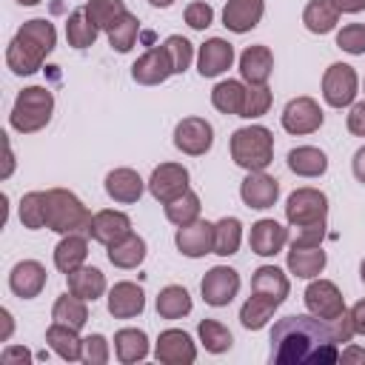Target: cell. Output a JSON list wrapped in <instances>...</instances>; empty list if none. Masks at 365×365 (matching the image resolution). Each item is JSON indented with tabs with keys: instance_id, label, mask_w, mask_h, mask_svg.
<instances>
[{
	"instance_id": "cell-1",
	"label": "cell",
	"mask_w": 365,
	"mask_h": 365,
	"mask_svg": "<svg viewBox=\"0 0 365 365\" xmlns=\"http://www.w3.org/2000/svg\"><path fill=\"white\" fill-rule=\"evenodd\" d=\"M354 325L348 311L336 319L291 314L271 328V365H328L339 362V345L351 342Z\"/></svg>"
},
{
	"instance_id": "cell-2",
	"label": "cell",
	"mask_w": 365,
	"mask_h": 365,
	"mask_svg": "<svg viewBox=\"0 0 365 365\" xmlns=\"http://www.w3.org/2000/svg\"><path fill=\"white\" fill-rule=\"evenodd\" d=\"M91 211L83 200L68 188H48L46 191V228L54 234H88Z\"/></svg>"
},
{
	"instance_id": "cell-3",
	"label": "cell",
	"mask_w": 365,
	"mask_h": 365,
	"mask_svg": "<svg viewBox=\"0 0 365 365\" xmlns=\"http://www.w3.org/2000/svg\"><path fill=\"white\" fill-rule=\"evenodd\" d=\"M54 114V94L46 86H26L11 106L9 125L17 134H37L51 123Z\"/></svg>"
},
{
	"instance_id": "cell-4",
	"label": "cell",
	"mask_w": 365,
	"mask_h": 365,
	"mask_svg": "<svg viewBox=\"0 0 365 365\" xmlns=\"http://www.w3.org/2000/svg\"><path fill=\"white\" fill-rule=\"evenodd\" d=\"M231 160L242 171H265L274 163V134L265 125H242L228 140Z\"/></svg>"
},
{
	"instance_id": "cell-5",
	"label": "cell",
	"mask_w": 365,
	"mask_h": 365,
	"mask_svg": "<svg viewBox=\"0 0 365 365\" xmlns=\"http://www.w3.org/2000/svg\"><path fill=\"white\" fill-rule=\"evenodd\" d=\"M285 220L294 228L314 225V222H328V197L319 188H297L285 200Z\"/></svg>"
},
{
	"instance_id": "cell-6",
	"label": "cell",
	"mask_w": 365,
	"mask_h": 365,
	"mask_svg": "<svg viewBox=\"0 0 365 365\" xmlns=\"http://www.w3.org/2000/svg\"><path fill=\"white\" fill-rule=\"evenodd\" d=\"M359 94V77L348 63H331L322 74V100L331 108H351Z\"/></svg>"
},
{
	"instance_id": "cell-7",
	"label": "cell",
	"mask_w": 365,
	"mask_h": 365,
	"mask_svg": "<svg viewBox=\"0 0 365 365\" xmlns=\"http://www.w3.org/2000/svg\"><path fill=\"white\" fill-rule=\"evenodd\" d=\"M279 120H282V128H285L288 134L305 137V134H314V131L322 128L325 114H322V108H319V103H317L314 97L302 94V97H294V100L285 103Z\"/></svg>"
},
{
	"instance_id": "cell-8",
	"label": "cell",
	"mask_w": 365,
	"mask_h": 365,
	"mask_svg": "<svg viewBox=\"0 0 365 365\" xmlns=\"http://www.w3.org/2000/svg\"><path fill=\"white\" fill-rule=\"evenodd\" d=\"M302 299H305L308 314H314V317H319V319H336V317H342V314L348 311V308H345V297H342V291L336 288V282L322 279V277H314V279L308 282Z\"/></svg>"
},
{
	"instance_id": "cell-9",
	"label": "cell",
	"mask_w": 365,
	"mask_h": 365,
	"mask_svg": "<svg viewBox=\"0 0 365 365\" xmlns=\"http://www.w3.org/2000/svg\"><path fill=\"white\" fill-rule=\"evenodd\" d=\"M214 145V125L205 117H182L174 125V148L188 157H202Z\"/></svg>"
},
{
	"instance_id": "cell-10",
	"label": "cell",
	"mask_w": 365,
	"mask_h": 365,
	"mask_svg": "<svg viewBox=\"0 0 365 365\" xmlns=\"http://www.w3.org/2000/svg\"><path fill=\"white\" fill-rule=\"evenodd\" d=\"M200 294H202L205 305L225 308L240 294V274L231 265H214L205 271V277L200 282Z\"/></svg>"
},
{
	"instance_id": "cell-11",
	"label": "cell",
	"mask_w": 365,
	"mask_h": 365,
	"mask_svg": "<svg viewBox=\"0 0 365 365\" xmlns=\"http://www.w3.org/2000/svg\"><path fill=\"white\" fill-rule=\"evenodd\" d=\"M188 180L191 177H188V168L182 163H160L148 177V194L160 205H165L174 197H180L182 191H188Z\"/></svg>"
},
{
	"instance_id": "cell-12",
	"label": "cell",
	"mask_w": 365,
	"mask_h": 365,
	"mask_svg": "<svg viewBox=\"0 0 365 365\" xmlns=\"http://www.w3.org/2000/svg\"><path fill=\"white\" fill-rule=\"evenodd\" d=\"M154 356L163 365H191L197 359V345L188 331L165 328L154 342Z\"/></svg>"
},
{
	"instance_id": "cell-13",
	"label": "cell",
	"mask_w": 365,
	"mask_h": 365,
	"mask_svg": "<svg viewBox=\"0 0 365 365\" xmlns=\"http://www.w3.org/2000/svg\"><path fill=\"white\" fill-rule=\"evenodd\" d=\"M240 200L254 211L274 208L279 200V180L265 171H245V180L240 182Z\"/></svg>"
},
{
	"instance_id": "cell-14",
	"label": "cell",
	"mask_w": 365,
	"mask_h": 365,
	"mask_svg": "<svg viewBox=\"0 0 365 365\" xmlns=\"http://www.w3.org/2000/svg\"><path fill=\"white\" fill-rule=\"evenodd\" d=\"M174 245L188 259H200L205 254H214V222L194 220L188 225H180L174 234Z\"/></svg>"
},
{
	"instance_id": "cell-15",
	"label": "cell",
	"mask_w": 365,
	"mask_h": 365,
	"mask_svg": "<svg viewBox=\"0 0 365 365\" xmlns=\"http://www.w3.org/2000/svg\"><path fill=\"white\" fill-rule=\"evenodd\" d=\"M171 74H174V66H171V57L163 46H154V48L143 51L131 66V77L140 86H160Z\"/></svg>"
},
{
	"instance_id": "cell-16",
	"label": "cell",
	"mask_w": 365,
	"mask_h": 365,
	"mask_svg": "<svg viewBox=\"0 0 365 365\" xmlns=\"http://www.w3.org/2000/svg\"><path fill=\"white\" fill-rule=\"evenodd\" d=\"M48 282V274H46V265L37 262V259H20L11 271H9V288L14 297L20 299H34L43 294Z\"/></svg>"
},
{
	"instance_id": "cell-17",
	"label": "cell",
	"mask_w": 365,
	"mask_h": 365,
	"mask_svg": "<svg viewBox=\"0 0 365 365\" xmlns=\"http://www.w3.org/2000/svg\"><path fill=\"white\" fill-rule=\"evenodd\" d=\"M106 305H108V314L114 319H134L145 311V291L137 282H128V279L114 282L108 288Z\"/></svg>"
},
{
	"instance_id": "cell-18",
	"label": "cell",
	"mask_w": 365,
	"mask_h": 365,
	"mask_svg": "<svg viewBox=\"0 0 365 365\" xmlns=\"http://www.w3.org/2000/svg\"><path fill=\"white\" fill-rule=\"evenodd\" d=\"M248 245L257 257H277L285 245H288V228L277 220H257L248 231Z\"/></svg>"
},
{
	"instance_id": "cell-19",
	"label": "cell",
	"mask_w": 365,
	"mask_h": 365,
	"mask_svg": "<svg viewBox=\"0 0 365 365\" xmlns=\"http://www.w3.org/2000/svg\"><path fill=\"white\" fill-rule=\"evenodd\" d=\"M234 66V46L222 37H208L197 51L200 77H220Z\"/></svg>"
},
{
	"instance_id": "cell-20",
	"label": "cell",
	"mask_w": 365,
	"mask_h": 365,
	"mask_svg": "<svg viewBox=\"0 0 365 365\" xmlns=\"http://www.w3.org/2000/svg\"><path fill=\"white\" fill-rule=\"evenodd\" d=\"M125 234H131V217L125 211H117V208H103L91 217V228H88V237L100 245H111L117 240H123Z\"/></svg>"
},
{
	"instance_id": "cell-21",
	"label": "cell",
	"mask_w": 365,
	"mask_h": 365,
	"mask_svg": "<svg viewBox=\"0 0 365 365\" xmlns=\"http://www.w3.org/2000/svg\"><path fill=\"white\" fill-rule=\"evenodd\" d=\"M274 74V54L268 46L257 43V46H248L242 48L240 54V77L242 83L248 86H265Z\"/></svg>"
},
{
	"instance_id": "cell-22",
	"label": "cell",
	"mask_w": 365,
	"mask_h": 365,
	"mask_svg": "<svg viewBox=\"0 0 365 365\" xmlns=\"http://www.w3.org/2000/svg\"><path fill=\"white\" fill-rule=\"evenodd\" d=\"M106 194L114 200V202H120V205H131V202H137L140 197H143V191L148 188V182H143V177L134 171V168H111L108 174H106Z\"/></svg>"
},
{
	"instance_id": "cell-23",
	"label": "cell",
	"mask_w": 365,
	"mask_h": 365,
	"mask_svg": "<svg viewBox=\"0 0 365 365\" xmlns=\"http://www.w3.org/2000/svg\"><path fill=\"white\" fill-rule=\"evenodd\" d=\"M265 14V0H228L222 9V26L234 34H245L259 26Z\"/></svg>"
},
{
	"instance_id": "cell-24",
	"label": "cell",
	"mask_w": 365,
	"mask_h": 365,
	"mask_svg": "<svg viewBox=\"0 0 365 365\" xmlns=\"http://www.w3.org/2000/svg\"><path fill=\"white\" fill-rule=\"evenodd\" d=\"M251 294H259V297H268L274 299L277 305H282L291 294V282H288V274L277 265H259L254 274H251Z\"/></svg>"
},
{
	"instance_id": "cell-25",
	"label": "cell",
	"mask_w": 365,
	"mask_h": 365,
	"mask_svg": "<svg viewBox=\"0 0 365 365\" xmlns=\"http://www.w3.org/2000/svg\"><path fill=\"white\" fill-rule=\"evenodd\" d=\"M325 262H328V257H325L322 245H291L288 259H285L288 271H291L294 277H299V279H314V277H319V274L325 271Z\"/></svg>"
},
{
	"instance_id": "cell-26",
	"label": "cell",
	"mask_w": 365,
	"mask_h": 365,
	"mask_svg": "<svg viewBox=\"0 0 365 365\" xmlns=\"http://www.w3.org/2000/svg\"><path fill=\"white\" fill-rule=\"evenodd\" d=\"M43 60H46V54H43L40 48H34L29 40L17 37V34H14L11 43L6 46V66H9L11 74H17V77H29V74L40 71Z\"/></svg>"
},
{
	"instance_id": "cell-27",
	"label": "cell",
	"mask_w": 365,
	"mask_h": 365,
	"mask_svg": "<svg viewBox=\"0 0 365 365\" xmlns=\"http://www.w3.org/2000/svg\"><path fill=\"white\" fill-rule=\"evenodd\" d=\"M66 285H68L71 294H77L86 302L100 299L106 294V288H108L106 285V274L100 268H94V265H80L71 274H66Z\"/></svg>"
},
{
	"instance_id": "cell-28",
	"label": "cell",
	"mask_w": 365,
	"mask_h": 365,
	"mask_svg": "<svg viewBox=\"0 0 365 365\" xmlns=\"http://www.w3.org/2000/svg\"><path fill=\"white\" fill-rule=\"evenodd\" d=\"M145 251H148V248H145V240L131 231V234H125L123 240L111 242L108 251H106V257H108V262H111L114 268L131 271V268H140V265H143Z\"/></svg>"
},
{
	"instance_id": "cell-29",
	"label": "cell",
	"mask_w": 365,
	"mask_h": 365,
	"mask_svg": "<svg viewBox=\"0 0 365 365\" xmlns=\"http://www.w3.org/2000/svg\"><path fill=\"white\" fill-rule=\"evenodd\" d=\"M86 257H88L86 234H63V240L54 245V268L60 274H71L74 268L86 265Z\"/></svg>"
},
{
	"instance_id": "cell-30",
	"label": "cell",
	"mask_w": 365,
	"mask_h": 365,
	"mask_svg": "<svg viewBox=\"0 0 365 365\" xmlns=\"http://www.w3.org/2000/svg\"><path fill=\"white\" fill-rule=\"evenodd\" d=\"M46 342H48V348H51L60 359H66V362L83 359V336H80V331H74V328H68V325L51 322V325L46 328Z\"/></svg>"
},
{
	"instance_id": "cell-31",
	"label": "cell",
	"mask_w": 365,
	"mask_h": 365,
	"mask_svg": "<svg viewBox=\"0 0 365 365\" xmlns=\"http://www.w3.org/2000/svg\"><path fill=\"white\" fill-rule=\"evenodd\" d=\"M288 168L297 174V177H322L328 171V157L322 148L317 145H297L288 151Z\"/></svg>"
},
{
	"instance_id": "cell-32",
	"label": "cell",
	"mask_w": 365,
	"mask_h": 365,
	"mask_svg": "<svg viewBox=\"0 0 365 365\" xmlns=\"http://www.w3.org/2000/svg\"><path fill=\"white\" fill-rule=\"evenodd\" d=\"M114 354L123 365L143 362L148 356V334L143 328H120L114 334Z\"/></svg>"
},
{
	"instance_id": "cell-33",
	"label": "cell",
	"mask_w": 365,
	"mask_h": 365,
	"mask_svg": "<svg viewBox=\"0 0 365 365\" xmlns=\"http://www.w3.org/2000/svg\"><path fill=\"white\" fill-rule=\"evenodd\" d=\"M51 322H60V325H68L74 331H83L86 322H88V305H86V299H80L71 291L60 294L54 299V305H51Z\"/></svg>"
},
{
	"instance_id": "cell-34",
	"label": "cell",
	"mask_w": 365,
	"mask_h": 365,
	"mask_svg": "<svg viewBox=\"0 0 365 365\" xmlns=\"http://www.w3.org/2000/svg\"><path fill=\"white\" fill-rule=\"evenodd\" d=\"M339 23V9L331 0H308L302 9V26L311 34H328Z\"/></svg>"
},
{
	"instance_id": "cell-35",
	"label": "cell",
	"mask_w": 365,
	"mask_h": 365,
	"mask_svg": "<svg viewBox=\"0 0 365 365\" xmlns=\"http://www.w3.org/2000/svg\"><path fill=\"white\" fill-rule=\"evenodd\" d=\"M242 103H245V83L242 80H220L211 88V106L220 114L240 117L242 114Z\"/></svg>"
},
{
	"instance_id": "cell-36",
	"label": "cell",
	"mask_w": 365,
	"mask_h": 365,
	"mask_svg": "<svg viewBox=\"0 0 365 365\" xmlns=\"http://www.w3.org/2000/svg\"><path fill=\"white\" fill-rule=\"evenodd\" d=\"M191 308H194V302H191L188 288H182V285L160 288V294H157V314L163 319H182V317L191 314Z\"/></svg>"
},
{
	"instance_id": "cell-37",
	"label": "cell",
	"mask_w": 365,
	"mask_h": 365,
	"mask_svg": "<svg viewBox=\"0 0 365 365\" xmlns=\"http://www.w3.org/2000/svg\"><path fill=\"white\" fill-rule=\"evenodd\" d=\"M100 29L91 23V17L86 14V9H74L68 17H66V40L71 48H91L94 40H97Z\"/></svg>"
},
{
	"instance_id": "cell-38",
	"label": "cell",
	"mask_w": 365,
	"mask_h": 365,
	"mask_svg": "<svg viewBox=\"0 0 365 365\" xmlns=\"http://www.w3.org/2000/svg\"><path fill=\"white\" fill-rule=\"evenodd\" d=\"M17 37L29 40V43H31L34 48H40L46 57L57 48V29H54V23H51V20H46V17L26 20V23L17 29Z\"/></svg>"
},
{
	"instance_id": "cell-39",
	"label": "cell",
	"mask_w": 365,
	"mask_h": 365,
	"mask_svg": "<svg viewBox=\"0 0 365 365\" xmlns=\"http://www.w3.org/2000/svg\"><path fill=\"white\" fill-rule=\"evenodd\" d=\"M277 308H279V305H277L274 299L259 297V294H251V297L242 302V308H240V322H242L245 331H259V328L268 325V319L274 317Z\"/></svg>"
},
{
	"instance_id": "cell-40",
	"label": "cell",
	"mask_w": 365,
	"mask_h": 365,
	"mask_svg": "<svg viewBox=\"0 0 365 365\" xmlns=\"http://www.w3.org/2000/svg\"><path fill=\"white\" fill-rule=\"evenodd\" d=\"M242 242V222L237 217H222L214 222V254L231 257L240 251Z\"/></svg>"
},
{
	"instance_id": "cell-41",
	"label": "cell",
	"mask_w": 365,
	"mask_h": 365,
	"mask_svg": "<svg viewBox=\"0 0 365 365\" xmlns=\"http://www.w3.org/2000/svg\"><path fill=\"white\" fill-rule=\"evenodd\" d=\"M165 208V220L171 222V225H188V222H194V220H200V197H197V191H182L180 197H174L171 202H165L163 205Z\"/></svg>"
},
{
	"instance_id": "cell-42",
	"label": "cell",
	"mask_w": 365,
	"mask_h": 365,
	"mask_svg": "<svg viewBox=\"0 0 365 365\" xmlns=\"http://www.w3.org/2000/svg\"><path fill=\"white\" fill-rule=\"evenodd\" d=\"M197 336H200V342H202V348H205L208 354H225V351H231V345H234L231 331H228L220 319H200Z\"/></svg>"
},
{
	"instance_id": "cell-43",
	"label": "cell",
	"mask_w": 365,
	"mask_h": 365,
	"mask_svg": "<svg viewBox=\"0 0 365 365\" xmlns=\"http://www.w3.org/2000/svg\"><path fill=\"white\" fill-rule=\"evenodd\" d=\"M17 217L23 222V228L29 231H40L46 228V191H29L20 197L17 205Z\"/></svg>"
},
{
	"instance_id": "cell-44",
	"label": "cell",
	"mask_w": 365,
	"mask_h": 365,
	"mask_svg": "<svg viewBox=\"0 0 365 365\" xmlns=\"http://www.w3.org/2000/svg\"><path fill=\"white\" fill-rule=\"evenodd\" d=\"M83 9H86V14L91 17V23L100 31H108L123 14H128V9H125L123 0H88Z\"/></svg>"
},
{
	"instance_id": "cell-45",
	"label": "cell",
	"mask_w": 365,
	"mask_h": 365,
	"mask_svg": "<svg viewBox=\"0 0 365 365\" xmlns=\"http://www.w3.org/2000/svg\"><path fill=\"white\" fill-rule=\"evenodd\" d=\"M108 46L114 48V51H120V54H125V51H131L134 48V43H137V34H140V20L128 11V14H123L108 31Z\"/></svg>"
},
{
	"instance_id": "cell-46",
	"label": "cell",
	"mask_w": 365,
	"mask_h": 365,
	"mask_svg": "<svg viewBox=\"0 0 365 365\" xmlns=\"http://www.w3.org/2000/svg\"><path fill=\"white\" fill-rule=\"evenodd\" d=\"M163 48L171 57L174 74H185L191 68V63H194V46H191V40H185L182 34H168L163 40Z\"/></svg>"
},
{
	"instance_id": "cell-47",
	"label": "cell",
	"mask_w": 365,
	"mask_h": 365,
	"mask_svg": "<svg viewBox=\"0 0 365 365\" xmlns=\"http://www.w3.org/2000/svg\"><path fill=\"white\" fill-rule=\"evenodd\" d=\"M271 100H274V94H271L268 83H265V86H248V83H245V103H242V114H240V117L257 120V117L268 114Z\"/></svg>"
},
{
	"instance_id": "cell-48",
	"label": "cell",
	"mask_w": 365,
	"mask_h": 365,
	"mask_svg": "<svg viewBox=\"0 0 365 365\" xmlns=\"http://www.w3.org/2000/svg\"><path fill=\"white\" fill-rule=\"evenodd\" d=\"M336 48L348 54H365V26L362 23H348L336 31Z\"/></svg>"
},
{
	"instance_id": "cell-49",
	"label": "cell",
	"mask_w": 365,
	"mask_h": 365,
	"mask_svg": "<svg viewBox=\"0 0 365 365\" xmlns=\"http://www.w3.org/2000/svg\"><path fill=\"white\" fill-rule=\"evenodd\" d=\"M108 359H111L108 339L103 334H88L83 339V362H88V365H106Z\"/></svg>"
},
{
	"instance_id": "cell-50",
	"label": "cell",
	"mask_w": 365,
	"mask_h": 365,
	"mask_svg": "<svg viewBox=\"0 0 365 365\" xmlns=\"http://www.w3.org/2000/svg\"><path fill=\"white\" fill-rule=\"evenodd\" d=\"M185 23L194 31H205L214 23V9L205 0H194V3L185 6Z\"/></svg>"
},
{
	"instance_id": "cell-51",
	"label": "cell",
	"mask_w": 365,
	"mask_h": 365,
	"mask_svg": "<svg viewBox=\"0 0 365 365\" xmlns=\"http://www.w3.org/2000/svg\"><path fill=\"white\" fill-rule=\"evenodd\" d=\"M325 228H328V222L302 225V228H297L291 245H322V240H325Z\"/></svg>"
},
{
	"instance_id": "cell-52",
	"label": "cell",
	"mask_w": 365,
	"mask_h": 365,
	"mask_svg": "<svg viewBox=\"0 0 365 365\" xmlns=\"http://www.w3.org/2000/svg\"><path fill=\"white\" fill-rule=\"evenodd\" d=\"M348 131L354 137H365V100H356L348 111Z\"/></svg>"
},
{
	"instance_id": "cell-53",
	"label": "cell",
	"mask_w": 365,
	"mask_h": 365,
	"mask_svg": "<svg viewBox=\"0 0 365 365\" xmlns=\"http://www.w3.org/2000/svg\"><path fill=\"white\" fill-rule=\"evenodd\" d=\"M348 317H351V325H354V334H359V336H365V299H359V302H354V305H351V311H348Z\"/></svg>"
},
{
	"instance_id": "cell-54",
	"label": "cell",
	"mask_w": 365,
	"mask_h": 365,
	"mask_svg": "<svg viewBox=\"0 0 365 365\" xmlns=\"http://www.w3.org/2000/svg\"><path fill=\"white\" fill-rule=\"evenodd\" d=\"M3 362H29L31 359V351L23 348V345H6L3 354H0Z\"/></svg>"
},
{
	"instance_id": "cell-55",
	"label": "cell",
	"mask_w": 365,
	"mask_h": 365,
	"mask_svg": "<svg viewBox=\"0 0 365 365\" xmlns=\"http://www.w3.org/2000/svg\"><path fill=\"white\" fill-rule=\"evenodd\" d=\"M351 171H354V177L365 185V145H359L356 151H354V160H351Z\"/></svg>"
},
{
	"instance_id": "cell-56",
	"label": "cell",
	"mask_w": 365,
	"mask_h": 365,
	"mask_svg": "<svg viewBox=\"0 0 365 365\" xmlns=\"http://www.w3.org/2000/svg\"><path fill=\"white\" fill-rule=\"evenodd\" d=\"M339 362H362L365 365V348L359 345H348L339 351Z\"/></svg>"
},
{
	"instance_id": "cell-57",
	"label": "cell",
	"mask_w": 365,
	"mask_h": 365,
	"mask_svg": "<svg viewBox=\"0 0 365 365\" xmlns=\"http://www.w3.org/2000/svg\"><path fill=\"white\" fill-rule=\"evenodd\" d=\"M336 9H339V14H359V11H365V0H331Z\"/></svg>"
},
{
	"instance_id": "cell-58",
	"label": "cell",
	"mask_w": 365,
	"mask_h": 365,
	"mask_svg": "<svg viewBox=\"0 0 365 365\" xmlns=\"http://www.w3.org/2000/svg\"><path fill=\"white\" fill-rule=\"evenodd\" d=\"M0 319H3V334H0V342H9L11 334H14V317L9 308H0Z\"/></svg>"
},
{
	"instance_id": "cell-59",
	"label": "cell",
	"mask_w": 365,
	"mask_h": 365,
	"mask_svg": "<svg viewBox=\"0 0 365 365\" xmlns=\"http://www.w3.org/2000/svg\"><path fill=\"white\" fill-rule=\"evenodd\" d=\"M3 143H6V165H3V174H0V177H3V180H9V177H11V171H14V151H11L9 137H6Z\"/></svg>"
},
{
	"instance_id": "cell-60",
	"label": "cell",
	"mask_w": 365,
	"mask_h": 365,
	"mask_svg": "<svg viewBox=\"0 0 365 365\" xmlns=\"http://www.w3.org/2000/svg\"><path fill=\"white\" fill-rule=\"evenodd\" d=\"M148 3H151L154 9H168V6H174L177 0H148Z\"/></svg>"
},
{
	"instance_id": "cell-61",
	"label": "cell",
	"mask_w": 365,
	"mask_h": 365,
	"mask_svg": "<svg viewBox=\"0 0 365 365\" xmlns=\"http://www.w3.org/2000/svg\"><path fill=\"white\" fill-rule=\"evenodd\" d=\"M20 6H37V3H43V0H17Z\"/></svg>"
},
{
	"instance_id": "cell-62",
	"label": "cell",
	"mask_w": 365,
	"mask_h": 365,
	"mask_svg": "<svg viewBox=\"0 0 365 365\" xmlns=\"http://www.w3.org/2000/svg\"><path fill=\"white\" fill-rule=\"evenodd\" d=\"M359 279L365 282V257H362V262H359Z\"/></svg>"
}]
</instances>
